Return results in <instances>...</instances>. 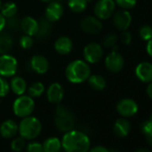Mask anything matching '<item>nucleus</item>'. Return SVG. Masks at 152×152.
Masks as SVG:
<instances>
[{
	"label": "nucleus",
	"instance_id": "45",
	"mask_svg": "<svg viewBox=\"0 0 152 152\" xmlns=\"http://www.w3.org/2000/svg\"><path fill=\"white\" fill-rule=\"evenodd\" d=\"M2 6H3V2H2V0H0V10H1Z\"/></svg>",
	"mask_w": 152,
	"mask_h": 152
},
{
	"label": "nucleus",
	"instance_id": "3",
	"mask_svg": "<svg viewBox=\"0 0 152 152\" xmlns=\"http://www.w3.org/2000/svg\"><path fill=\"white\" fill-rule=\"evenodd\" d=\"M42 131V124L39 118L33 115L22 118L18 124V133L25 140H33L39 136Z\"/></svg>",
	"mask_w": 152,
	"mask_h": 152
},
{
	"label": "nucleus",
	"instance_id": "8",
	"mask_svg": "<svg viewBox=\"0 0 152 152\" xmlns=\"http://www.w3.org/2000/svg\"><path fill=\"white\" fill-rule=\"evenodd\" d=\"M103 55V48L98 42H91L83 48V60H85L90 64L99 63L102 59Z\"/></svg>",
	"mask_w": 152,
	"mask_h": 152
},
{
	"label": "nucleus",
	"instance_id": "21",
	"mask_svg": "<svg viewBox=\"0 0 152 152\" xmlns=\"http://www.w3.org/2000/svg\"><path fill=\"white\" fill-rule=\"evenodd\" d=\"M113 130H114L115 134L117 137H120V138L126 137L131 131L130 122L124 117L119 118L115 122Z\"/></svg>",
	"mask_w": 152,
	"mask_h": 152
},
{
	"label": "nucleus",
	"instance_id": "42",
	"mask_svg": "<svg viewBox=\"0 0 152 152\" xmlns=\"http://www.w3.org/2000/svg\"><path fill=\"white\" fill-rule=\"evenodd\" d=\"M146 140H147L148 143L152 147V133L149 134V135H147V136H146Z\"/></svg>",
	"mask_w": 152,
	"mask_h": 152
},
{
	"label": "nucleus",
	"instance_id": "26",
	"mask_svg": "<svg viewBox=\"0 0 152 152\" xmlns=\"http://www.w3.org/2000/svg\"><path fill=\"white\" fill-rule=\"evenodd\" d=\"M67 7L72 13L82 14L87 9L88 1L87 0H68Z\"/></svg>",
	"mask_w": 152,
	"mask_h": 152
},
{
	"label": "nucleus",
	"instance_id": "7",
	"mask_svg": "<svg viewBox=\"0 0 152 152\" xmlns=\"http://www.w3.org/2000/svg\"><path fill=\"white\" fill-rule=\"evenodd\" d=\"M115 0H98L94 6V15L104 21L111 18L115 12Z\"/></svg>",
	"mask_w": 152,
	"mask_h": 152
},
{
	"label": "nucleus",
	"instance_id": "15",
	"mask_svg": "<svg viewBox=\"0 0 152 152\" xmlns=\"http://www.w3.org/2000/svg\"><path fill=\"white\" fill-rule=\"evenodd\" d=\"M30 66L31 70L37 74H45L49 70V61L43 55H34L30 60Z\"/></svg>",
	"mask_w": 152,
	"mask_h": 152
},
{
	"label": "nucleus",
	"instance_id": "37",
	"mask_svg": "<svg viewBox=\"0 0 152 152\" xmlns=\"http://www.w3.org/2000/svg\"><path fill=\"white\" fill-rule=\"evenodd\" d=\"M120 40H121V42L124 45H129V44H131V42L132 40V38L131 33L127 30L126 31H123L122 33H121V36H120Z\"/></svg>",
	"mask_w": 152,
	"mask_h": 152
},
{
	"label": "nucleus",
	"instance_id": "39",
	"mask_svg": "<svg viewBox=\"0 0 152 152\" xmlns=\"http://www.w3.org/2000/svg\"><path fill=\"white\" fill-rule=\"evenodd\" d=\"M6 27H7V19L0 14V33L5 30Z\"/></svg>",
	"mask_w": 152,
	"mask_h": 152
},
{
	"label": "nucleus",
	"instance_id": "19",
	"mask_svg": "<svg viewBox=\"0 0 152 152\" xmlns=\"http://www.w3.org/2000/svg\"><path fill=\"white\" fill-rule=\"evenodd\" d=\"M18 133V124L13 119H7L0 124V135L5 139L15 138Z\"/></svg>",
	"mask_w": 152,
	"mask_h": 152
},
{
	"label": "nucleus",
	"instance_id": "1",
	"mask_svg": "<svg viewBox=\"0 0 152 152\" xmlns=\"http://www.w3.org/2000/svg\"><path fill=\"white\" fill-rule=\"evenodd\" d=\"M61 143L64 152H88L91 148L90 137L83 132L74 129L64 132Z\"/></svg>",
	"mask_w": 152,
	"mask_h": 152
},
{
	"label": "nucleus",
	"instance_id": "4",
	"mask_svg": "<svg viewBox=\"0 0 152 152\" xmlns=\"http://www.w3.org/2000/svg\"><path fill=\"white\" fill-rule=\"evenodd\" d=\"M75 120L74 115L70 108L65 106L58 104L55 111V125L63 132H66L74 128Z\"/></svg>",
	"mask_w": 152,
	"mask_h": 152
},
{
	"label": "nucleus",
	"instance_id": "18",
	"mask_svg": "<svg viewBox=\"0 0 152 152\" xmlns=\"http://www.w3.org/2000/svg\"><path fill=\"white\" fill-rule=\"evenodd\" d=\"M72 48H73V42L71 39V38L67 36H60L55 40L54 49L57 54L61 56H66L70 54Z\"/></svg>",
	"mask_w": 152,
	"mask_h": 152
},
{
	"label": "nucleus",
	"instance_id": "43",
	"mask_svg": "<svg viewBox=\"0 0 152 152\" xmlns=\"http://www.w3.org/2000/svg\"><path fill=\"white\" fill-rule=\"evenodd\" d=\"M135 152H150V150L148 148H140L137 149Z\"/></svg>",
	"mask_w": 152,
	"mask_h": 152
},
{
	"label": "nucleus",
	"instance_id": "33",
	"mask_svg": "<svg viewBox=\"0 0 152 152\" xmlns=\"http://www.w3.org/2000/svg\"><path fill=\"white\" fill-rule=\"evenodd\" d=\"M115 3L122 9L129 10L136 6L137 0H115Z\"/></svg>",
	"mask_w": 152,
	"mask_h": 152
},
{
	"label": "nucleus",
	"instance_id": "38",
	"mask_svg": "<svg viewBox=\"0 0 152 152\" xmlns=\"http://www.w3.org/2000/svg\"><path fill=\"white\" fill-rule=\"evenodd\" d=\"M88 152H110V150H108L106 147L101 146V145H98L95 147H92L89 149Z\"/></svg>",
	"mask_w": 152,
	"mask_h": 152
},
{
	"label": "nucleus",
	"instance_id": "41",
	"mask_svg": "<svg viewBox=\"0 0 152 152\" xmlns=\"http://www.w3.org/2000/svg\"><path fill=\"white\" fill-rule=\"evenodd\" d=\"M146 92H147L148 97L152 99V83H148V85L147 87V90H146Z\"/></svg>",
	"mask_w": 152,
	"mask_h": 152
},
{
	"label": "nucleus",
	"instance_id": "27",
	"mask_svg": "<svg viewBox=\"0 0 152 152\" xmlns=\"http://www.w3.org/2000/svg\"><path fill=\"white\" fill-rule=\"evenodd\" d=\"M18 11L17 5L13 1H7L6 3H3V6L0 10V14H1L6 19L12 18L16 15Z\"/></svg>",
	"mask_w": 152,
	"mask_h": 152
},
{
	"label": "nucleus",
	"instance_id": "17",
	"mask_svg": "<svg viewBox=\"0 0 152 152\" xmlns=\"http://www.w3.org/2000/svg\"><path fill=\"white\" fill-rule=\"evenodd\" d=\"M20 28L24 34L34 37L39 31V21L31 15H26L21 20Z\"/></svg>",
	"mask_w": 152,
	"mask_h": 152
},
{
	"label": "nucleus",
	"instance_id": "9",
	"mask_svg": "<svg viewBox=\"0 0 152 152\" xmlns=\"http://www.w3.org/2000/svg\"><path fill=\"white\" fill-rule=\"evenodd\" d=\"M80 27L83 32L89 35H97L101 31L103 25L101 20L95 15H87L81 20Z\"/></svg>",
	"mask_w": 152,
	"mask_h": 152
},
{
	"label": "nucleus",
	"instance_id": "30",
	"mask_svg": "<svg viewBox=\"0 0 152 152\" xmlns=\"http://www.w3.org/2000/svg\"><path fill=\"white\" fill-rule=\"evenodd\" d=\"M26 147V141L23 138L16 137L14 138L11 141V149L14 152H22L23 149H25Z\"/></svg>",
	"mask_w": 152,
	"mask_h": 152
},
{
	"label": "nucleus",
	"instance_id": "22",
	"mask_svg": "<svg viewBox=\"0 0 152 152\" xmlns=\"http://www.w3.org/2000/svg\"><path fill=\"white\" fill-rule=\"evenodd\" d=\"M42 146L44 152H60L62 149L61 140L56 136L47 138L42 143Z\"/></svg>",
	"mask_w": 152,
	"mask_h": 152
},
{
	"label": "nucleus",
	"instance_id": "6",
	"mask_svg": "<svg viewBox=\"0 0 152 152\" xmlns=\"http://www.w3.org/2000/svg\"><path fill=\"white\" fill-rule=\"evenodd\" d=\"M18 70V61L13 55H0V76L5 78H11L15 76Z\"/></svg>",
	"mask_w": 152,
	"mask_h": 152
},
{
	"label": "nucleus",
	"instance_id": "16",
	"mask_svg": "<svg viewBox=\"0 0 152 152\" xmlns=\"http://www.w3.org/2000/svg\"><path fill=\"white\" fill-rule=\"evenodd\" d=\"M135 75L142 83H152V64L149 62H141L135 68Z\"/></svg>",
	"mask_w": 152,
	"mask_h": 152
},
{
	"label": "nucleus",
	"instance_id": "20",
	"mask_svg": "<svg viewBox=\"0 0 152 152\" xmlns=\"http://www.w3.org/2000/svg\"><path fill=\"white\" fill-rule=\"evenodd\" d=\"M9 85H10V91L16 96H21L25 94L28 88L26 81L23 77H21V76H17V75L11 77Z\"/></svg>",
	"mask_w": 152,
	"mask_h": 152
},
{
	"label": "nucleus",
	"instance_id": "2",
	"mask_svg": "<svg viewBox=\"0 0 152 152\" xmlns=\"http://www.w3.org/2000/svg\"><path fill=\"white\" fill-rule=\"evenodd\" d=\"M91 74V65L83 59H74L71 61L64 70L66 80L72 84H81L87 82Z\"/></svg>",
	"mask_w": 152,
	"mask_h": 152
},
{
	"label": "nucleus",
	"instance_id": "11",
	"mask_svg": "<svg viewBox=\"0 0 152 152\" xmlns=\"http://www.w3.org/2000/svg\"><path fill=\"white\" fill-rule=\"evenodd\" d=\"M139 106L137 102L132 99H122L116 104L117 113L124 118L132 117L137 114Z\"/></svg>",
	"mask_w": 152,
	"mask_h": 152
},
{
	"label": "nucleus",
	"instance_id": "13",
	"mask_svg": "<svg viewBox=\"0 0 152 152\" xmlns=\"http://www.w3.org/2000/svg\"><path fill=\"white\" fill-rule=\"evenodd\" d=\"M64 12V6L56 0H53L48 3V6L45 9V18L51 23H56L62 18Z\"/></svg>",
	"mask_w": 152,
	"mask_h": 152
},
{
	"label": "nucleus",
	"instance_id": "44",
	"mask_svg": "<svg viewBox=\"0 0 152 152\" xmlns=\"http://www.w3.org/2000/svg\"><path fill=\"white\" fill-rule=\"evenodd\" d=\"M39 1H41V2H43V3H49V2H51V1H53V0H39Z\"/></svg>",
	"mask_w": 152,
	"mask_h": 152
},
{
	"label": "nucleus",
	"instance_id": "34",
	"mask_svg": "<svg viewBox=\"0 0 152 152\" xmlns=\"http://www.w3.org/2000/svg\"><path fill=\"white\" fill-rule=\"evenodd\" d=\"M19 44H20V47L23 49H29L31 48L33 44H34V40L32 39L31 36H29V35H23L21 38H20V40H19Z\"/></svg>",
	"mask_w": 152,
	"mask_h": 152
},
{
	"label": "nucleus",
	"instance_id": "40",
	"mask_svg": "<svg viewBox=\"0 0 152 152\" xmlns=\"http://www.w3.org/2000/svg\"><path fill=\"white\" fill-rule=\"evenodd\" d=\"M146 51H147L148 55L150 57H152V39L148 41V44L146 46Z\"/></svg>",
	"mask_w": 152,
	"mask_h": 152
},
{
	"label": "nucleus",
	"instance_id": "46",
	"mask_svg": "<svg viewBox=\"0 0 152 152\" xmlns=\"http://www.w3.org/2000/svg\"><path fill=\"white\" fill-rule=\"evenodd\" d=\"M149 121H150V123L152 124V114H151V115H150V117H149Z\"/></svg>",
	"mask_w": 152,
	"mask_h": 152
},
{
	"label": "nucleus",
	"instance_id": "47",
	"mask_svg": "<svg viewBox=\"0 0 152 152\" xmlns=\"http://www.w3.org/2000/svg\"><path fill=\"white\" fill-rule=\"evenodd\" d=\"M88 2H91V1H94V0H87Z\"/></svg>",
	"mask_w": 152,
	"mask_h": 152
},
{
	"label": "nucleus",
	"instance_id": "36",
	"mask_svg": "<svg viewBox=\"0 0 152 152\" xmlns=\"http://www.w3.org/2000/svg\"><path fill=\"white\" fill-rule=\"evenodd\" d=\"M140 129L145 136L149 135L152 133V124L150 123L149 120L143 121L141 124L140 125Z\"/></svg>",
	"mask_w": 152,
	"mask_h": 152
},
{
	"label": "nucleus",
	"instance_id": "5",
	"mask_svg": "<svg viewBox=\"0 0 152 152\" xmlns=\"http://www.w3.org/2000/svg\"><path fill=\"white\" fill-rule=\"evenodd\" d=\"M35 101L34 99L28 94H23L17 96L13 103V112L15 115L19 118H24L31 115L35 110Z\"/></svg>",
	"mask_w": 152,
	"mask_h": 152
},
{
	"label": "nucleus",
	"instance_id": "24",
	"mask_svg": "<svg viewBox=\"0 0 152 152\" xmlns=\"http://www.w3.org/2000/svg\"><path fill=\"white\" fill-rule=\"evenodd\" d=\"M52 33V23L48 21L46 18L41 19L39 22V31L37 32V37L39 39H48Z\"/></svg>",
	"mask_w": 152,
	"mask_h": 152
},
{
	"label": "nucleus",
	"instance_id": "31",
	"mask_svg": "<svg viewBox=\"0 0 152 152\" xmlns=\"http://www.w3.org/2000/svg\"><path fill=\"white\" fill-rule=\"evenodd\" d=\"M139 35L141 39L148 41L152 39V27L150 25H143L139 30Z\"/></svg>",
	"mask_w": 152,
	"mask_h": 152
},
{
	"label": "nucleus",
	"instance_id": "14",
	"mask_svg": "<svg viewBox=\"0 0 152 152\" xmlns=\"http://www.w3.org/2000/svg\"><path fill=\"white\" fill-rule=\"evenodd\" d=\"M47 99L49 103L54 105L60 104L64 97V90L61 83H51L46 91Z\"/></svg>",
	"mask_w": 152,
	"mask_h": 152
},
{
	"label": "nucleus",
	"instance_id": "28",
	"mask_svg": "<svg viewBox=\"0 0 152 152\" xmlns=\"http://www.w3.org/2000/svg\"><path fill=\"white\" fill-rule=\"evenodd\" d=\"M46 91V87L43 83L41 82H36L30 85V87L27 88V93L31 98H39L41 97L44 92Z\"/></svg>",
	"mask_w": 152,
	"mask_h": 152
},
{
	"label": "nucleus",
	"instance_id": "12",
	"mask_svg": "<svg viewBox=\"0 0 152 152\" xmlns=\"http://www.w3.org/2000/svg\"><path fill=\"white\" fill-rule=\"evenodd\" d=\"M112 17L114 26L121 31L128 30L132 24V18L131 13L128 10L121 9L117 12H115Z\"/></svg>",
	"mask_w": 152,
	"mask_h": 152
},
{
	"label": "nucleus",
	"instance_id": "23",
	"mask_svg": "<svg viewBox=\"0 0 152 152\" xmlns=\"http://www.w3.org/2000/svg\"><path fill=\"white\" fill-rule=\"evenodd\" d=\"M87 82L89 86L97 91H103L107 87V81L100 74H91Z\"/></svg>",
	"mask_w": 152,
	"mask_h": 152
},
{
	"label": "nucleus",
	"instance_id": "35",
	"mask_svg": "<svg viewBox=\"0 0 152 152\" xmlns=\"http://www.w3.org/2000/svg\"><path fill=\"white\" fill-rule=\"evenodd\" d=\"M25 149L26 152H44L42 143L39 141H31L30 143L26 144Z\"/></svg>",
	"mask_w": 152,
	"mask_h": 152
},
{
	"label": "nucleus",
	"instance_id": "32",
	"mask_svg": "<svg viewBox=\"0 0 152 152\" xmlns=\"http://www.w3.org/2000/svg\"><path fill=\"white\" fill-rule=\"evenodd\" d=\"M10 92V85L8 81L0 76V98H5Z\"/></svg>",
	"mask_w": 152,
	"mask_h": 152
},
{
	"label": "nucleus",
	"instance_id": "10",
	"mask_svg": "<svg viewBox=\"0 0 152 152\" xmlns=\"http://www.w3.org/2000/svg\"><path fill=\"white\" fill-rule=\"evenodd\" d=\"M105 66L110 72L117 73L121 72L124 67V56L117 50H112L105 58Z\"/></svg>",
	"mask_w": 152,
	"mask_h": 152
},
{
	"label": "nucleus",
	"instance_id": "29",
	"mask_svg": "<svg viewBox=\"0 0 152 152\" xmlns=\"http://www.w3.org/2000/svg\"><path fill=\"white\" fill-rule=\"evenodd\" d=\"M118 41V36L115 32H108L106 34L102 39L103 46L107 48H112V50H117V43Z\"/></svg>",
	"mask_w": 152,
	"mask_h": 152
},
{
	"label": "nucleus",
	"instance_id": "25",
	"mask_svg": "<svg viewBox=\"0 0 152 152\" xmlns=\"http://www.w3.org/2000/svg\"><path fill=\"white\" fill-rule=\"evenodd\" d=\"M13 39L8 33L1 32L0 33V55L7 54L13 48Z\"/></svg>",
	"mask_w": 152,
	"mask_h": 152
}]
</instances>
